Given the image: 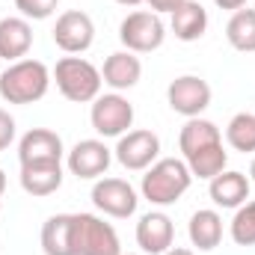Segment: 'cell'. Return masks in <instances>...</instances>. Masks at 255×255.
I'll use <instances>...</instances> for the list:
<instances>
[{"mask_svg": "<svg viewBox=\"0 0 255 255\" xmlns=\"http://www.w3.org/2000/svg\"><path fill=\"white\" fill-rule=\"evenodd\" d=\"M163 255H193V250H184V247H169Z\"/></svg>", "mask_w": 255, "mask_h": 255, "instance_id": "f546056e", "label": "cell"}, {"mask_svg": "<svg viewBox=\"0 0 255 255\" xmlns=\"http://www.w3.org/2000/svg\"><path fill=\"white\" fill-rule=\"evenodd\" d=\"M54 42L57 48L65 54H83L92 48L95 42V24L86 12L80 9H68L57 18V27H54Z\"/></svg>", "mask_w": 255, "mask_h": 255, "instance_id": "9c48e42d", "label": "cell"}, {"mask_svg": "<svg viewBox=\"0 0 255 255\" xmlns=\"http://www.w3.org/2000/svg\"><path fill=\"white\" fill-rule=\"evenodd\" d=\"M12 139H15V119L0 107V151H3Z\"/></svg>", "mask_w": 255, "mask_h": 255, "instance_id": "4316f807", "label": "cell"}, {"mask_svg": "<svg viewBox=\"0 0 255 255\" xmlns=\"http://www.w3.org/2000/svg\"><path fill=\"white\" fill-rule=\"evenodd\" d=\"M54 80L57 89L63 92V98L74 101V104H89L101 95V71L89 60L80 57H63L57 68H54Z\"/></svg>", "mask_w": 255, "mask_h": 255, "instance_id": "3957f363", "label": "cell"}, {"mask_svg": "<svg viewBox=\"0 0 255 255\" xmlns=\"http://www.w3.org/2000/svg\"><path fill=\"white\" fill-rule=\"evenodd\" d=\"M139 77H142V63H139V57L130 54V51H116V54H110V57L104 60L101 80H104L110 89H116V92L136 86Z\"/></svg>", "mask_w": 255, "mask_h": 255, "instance_id": "9a60e30c", "label": "cell"}, {"mask_svg": "<svg viewBox=\"0 0 255 255\" xmlns=\"http://www.w3.org/2000/svg\"><path fill=\"white\" fill-rule=\"evenodd\" d=\"M187 235H190L193 247L202 250V253H211L220 247L223 241V217L211 208H202L190 217V226H187Z\"/></svg>", "mask_w": 255, "mask_h": 255, "instance_id": "ac0fdd59", "label": "cell"}, {"mask_svg": "<svg viewBox=\"0 0 255 255\" xmlns=\"http://www.w3.org/2000/svg\"><path fill=\"white\" fill-rule=\"evenodd\" d=\"M226 39L235 51L255 54V9H238L226 24Z\"/></svg>", "mask_w": 255, "mask_h": 255, "instance_id": "603a6c76", "label": "cell"}, {"mask_svg": "<svg viewBox=\"0 0 255 255\" xmlns=\"http://www.w3.org/2000/svg\"><path fill=\"white\" fill-rule=\"evenodd\" d=\"M3 190H6V175H3V169H0V196H3Z\"/></svg>", "mask_w": 255, "mask_h": 255, "instance_id": "1f68e13d", "label": "cell"}, {"mask_svg": "<svg viewBox=\"0 0 255 255\" xmlns=\"http://www.w3.org/2000/svg\"><path fill=\"white\" fill-rule=\"evenodd\" d=\"M250 175H253V181H255V160H253V166H250Z\"/></svg>", "mask_w": 255, "mask_h": 255, "instance_id": "d6a6232c", "label": "cell"}, {"mask_svg": "<svg viewBox=\"0 0 255 255\" xmlns=\"http://www.w3.org/2000/svg\"><path fill=\"white\" fill-rule=\"evenodd\" d=\"M30 45H33V27L27 18L9 15L0 21V57L3 60H9V63L24 60Z\"/></svg>", "mask_w": 255, "mask_h": 255, "instance_id": "2e32d148", "label": "cell"}, {"mask_svg": "<svg viewBox=\"0 0 255 255\" xmlns=\"http://www.w3.org/2000/svg\"><path fill=\"white\" fill-rule=\"evenodd\" d=\"M232 241L238 247H255V199L244 202L232 217Z\"/></svg>", "mask_w": 255, "mask_h": 255, "instance_id": "d4e9b609", "label": "cell"}, {"mask_svg": "<svg viewBox=\"0 0 255 255\" xmlns=\"http://www.w3.org/2000/svg\"><path fill=\"white\" fill-rule=\"evenodd\" d=\"M63 184V163L60 160H36L21 163V187L30 196H51Z\"/></svg>", "mask_w": 255, "mask_h": 255, "instance_id": "5bb4252c", "label": "cell"}, {"mask_svg": "<svg viewBox=\"0 0 255 255\" xmlns=\"http://www.w3.org/2000/svg\"><path fill=\"white\" fill-rule=\"evenodd\" d=\"M57 6H60V0H15V9L30 21H45V18H51L54 12H57Z\"/></svg>", "mask_w": 255, "mask_h": 255, "instance_id": "484cf974", "label": "cell"}, {"mask_svg": "<svg viewBox=\"0 0 255 255\" xmlns=\"http://www.w3.org/2000/svg\"><path fill=\"white\" fill-rule=\"evenodd\" d=\"M116 3H122V6H139V3H145V0H116Z\"/></svg>", "mask_w": 255, "mask_h": 255, "instance_id": "4dcf8cb0", "label": "cell"}, {"mask_svg": "<svg viewBox=\"0 0 255 255\" xmlns=\"http://www.w3.org/2000/svg\"><path fill=\"white\" fill-rule=\"evenodd\" d=\"M211 199H214V205H220V208H241L247 199H250V178L244 175V172H235V169H223L220 175H214L211 178Z\"/></svg>", "mask_w": 255, "mask_h": 255, "instance_id": "e0dca14e", "label": "cell"}, {"mask_svg": "<svg viewBox=\"0 0 255 255\" xmlns=\"http://www.w3.org/2000/svg\"><path fill=\"white\" fill-rule=\"evenodd\" d=\"M51 71L39 60H18L0 74V98L6 104H33L48 95Z\"/></svg>", "mask_w": 255, "mask_h": 255, "instance_id": "6da1fadb", "label": "cell"}, {"mask_svg": "<svg viewBox=\"0 0 255 255\" xmlns=\"http://www.w3.org/2000/svg\"><path fill=\"white\" fill-rule=\"evenodd\" d=\"M175 238V226L163 211H151L145 217H139L136 223V244L145 255H163L172 247Z\"/></svg>", "mask_w": 255, "mask_h": 255, "instance_id": "7c38bea8", "label": "cell"}, {"mask_svg": "<svg viewBox=\"0 0 255 255\" xmlns=\"http://www.w3.org/2000/svg\"><path fill=\"white\" fill-rule=\"evenodd\" d=\"M89 119H92V128L101 136H122V133H128V128L133 125V104L119 92L98 95L92 101Z\"/></svg>", "mask_w": 255, "mask_h": 255, "instance_id": "8992f818", "label": "cell"}, {"mask_svg": "<svg viewBox=\"0 0 255 255\" xmlns=\"http://www.w3.org/2000/svg\"><path fill=\"white\" fill-rule=\"evenodd\" d=\"M145 3H148V6H151V12H157V15H160V12H169V15H172L184 0H145Z\"/></svg>", "mask_w": 255, "mask_h": 255, "instance_id": "83f0119b", "label": "cell"}, {"mask_svg": "<svg viewBox=\"0 0 255 255\" xmlns=\"http://www.w3.org/2000/svg\"><path fill=\"white\" fill-rule=\"evenodd\" d=\"M193 175L187 169L184 160L178 157H163V160H154L145 175H142V196L151 202V205H175L184 193L190 190Z\"/></svg>", "mask_w": 255, "mask_h": 255, "instance_id": "7a4b0ae2", "label": "cell"}, {"mask_svg": "<svg viewBox=\"0 0 255 255\" xmlns=\"http://www.w3.org/2000/svg\"><path fill=\"white\" fill-rule=\"evenodd\" d=\"M184 163H187V169H190L193 178H208V181H211L214 175H220V172L226 169L229 151L223 148V142H214V145H205V148L187 154Z\"/></svg>", "mask_w": 255, "mask_h": 255, "instance_id": "44dd1931", "label": "cell"}, {"mask_svg": "<svg viewBox=\"0 0 255 255\" xmlns=\"http://www.w3.org/2000/svg\"><path fill=\"white\" fill-rule=\"evenodd\" d=\"M157 154H160V139L151 130H128L116 142V160L130 172L148 169L157 160Z\"/></svg>", "mask_w": 255, "mask_h": 255, "instance_id": "ba28073f", "label": "cell"}, {"mask_svg": "<svg viewBox=\"0 0 255 255\" xmlns=\"http://www.w3.org/2000/svg\"><path fill=\"white\" fill-rule=\"evenodd\" d=\"M208 30V9L196 0H184L175 12H172V33L181 42H196L202 39Z\"/></svg>", "mask_w": 255, "mask_h": 255, "instance_id": "d6986e66", "label": "cell"}, {"mask_svg": "<svg viewBox=\"0 0 255 255\" xmlns=\"http://www.w3.org/2000/svg\"><path fill=\"white\" fill-rule=\"evenodd\" d=\"M113 160V151L101 139H80L68 151V172L77 178H101Z\"/></svg>", "mask_w": 255, "mask_h": 255, "instance_id": "8fae6325", "label": "cell"}, {"mask_svg": "<svg viewBox=\"0 0 255 255\" xmlns=\"http://www.w3.org/2000/svg\"><path fill=\"white\" fill-rule=\"evenodd\" d=\"M92 202L98 211H104L107 217H116V220H128L133 211H136V190L122 181V178H101L95 181L92 187Z\"/></svg>", "mask_w": 255, "mask_h": 255, "instance_id": "30bf717a", "label": "cell"}, {"mask_svg": "<svg viewBox=\"0 0 255 255\" xmlns=\"http://www.w3.org/2000/svg\"><path fill=\"white\" fill-rule=\"evenodd\" d=\"M226 139H229V145L235 151H244V154L255 151V116L253 113L232 116V122L226 128Z\"/></svg>", "mask_w": 255, "mask_h": 255, "instance_id": "cb8c5ba5", "label": "cell"}, {"mask_svg": "<svg viewBox=\"0 0 255 255\" xmlns=\"http://www.w3.org/2000/svg\"><path fill=\"white\" fill-rule=\"evenodd\" d=\"M18 160L36 163V160H63V139L51 128H33L18 142Z\"/></svg>", "mask_w": 255, "mask_h": 255, "instance_id": "4fadbf2b", "label": "cell"}, {"mask_svg": "<svg viewBox=\"0 0 255 255\" xmlns=\"http://www.w3.org/2000/svg\"><path fill=\"white\" fill-rule=\"evenodd\" d=\"M166 101L169 107L178 113V116H187V119H196L208 110L211 104V86L208 80L196 77V74H181L169 83L166 89Z\"/></svg>", "mask_w": 255, "mask_h": 255, "instance_id": "52a82bcc", "label": "cell"}, {"mask_svg": "<svg viewBox=\"0 0 255 255\" xmlns=\"http://www.w3.org/2000/svg\"><path fill=\"white\" fill-rule=\"evenodd\" d=\"M71 223H74V214H54L42 226V250H45V255H74Z\"/></svg>", "mask_w": 255, "mask_h": 255, "instance_id": "ffe728a7", "label": "cell"}, {"mask_svg": "<svg viewBox=\"0 0 255 255\" xmlns=\"http://www.w3.org/2000/svg\"><path fill=\"white\" fill-rule=\"evenodd\" d=\"M214 142H223V133H220V128L214 122H208L202 116L187 119V125L181 128V133H178V145H181L184 157L193 154V151H199V148H205V145H214Z\"/></svg>", "mask_w": 255, "mask_h": 255, "instance_id": "7402d4cb", "label": "cell"}, {"mask_svg": "<svg viewBox=\"0 0 255 255\" xmlns=\"http://www.w3.org/2000/svg\"><path fill=\"white\" fill-rule=\"evenodd\" d=\"M71 247L74 255H122L116 229L95 214H74Z\"/></svg>", "mask_w": 255, "mask_h": 255, "instance_id": "277c9868", "label": "cell"}, {"mask_svg": "<svg viewBox=\"0 0 255 255\" xmlns=\"http://www.w3.org/2000/svg\"><path fill=\"white\" fill-rule=\"evenodd\" d=\"M220 9H232V12H238V9H244L247 6V0H214Z\"/></svg>", "mask_w": 255, "mask_h": 255, "instance_id": "f1b7e54d", "label": "cell"}, {"mask_svg": "<svg viewBox=\"0 0 255 255\" xmlns=\"http://www.w3.org/2000/svg\"><path fill=\"white\" fill-rule=\"evenodd\" d=\"M119 39L130 54H151L163 45L166 27L157 12H130L119 27Z\"/></svg>", "mask_w": 255, "mask_h": 255, "instance_id": "5b68a950", "label": "cell"}]
</instances>
